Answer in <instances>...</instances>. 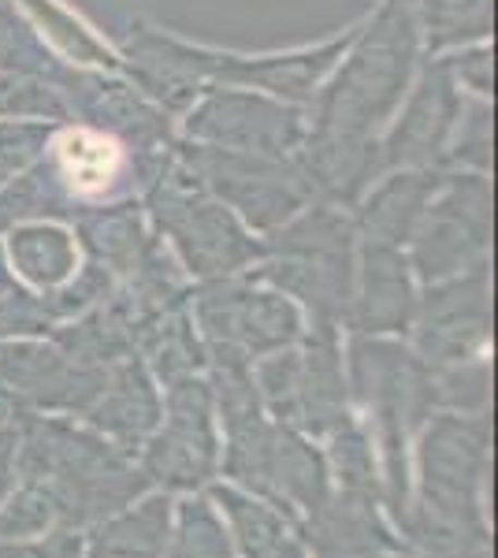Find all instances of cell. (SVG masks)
Segmentation results:
<instances>
[{"label":"cell","instance_id":"16","mask_svg":"<svg viewBox=\"0 0 498 558\" xmlns=\"http://www.w3.org/2000/svg\"><path fill=\"white\" fill-rule=\"evenodd\" d=\"M353 34L331 38L316 49H297V52H271V57H239V52H216V78L212 86H242L268 94L276 101L309 108L316 89L324 86V78L331 75L335 64L342 60V52L350 49Z\"/></svg>","mask_w":498,"mask_h":558},{"label":"cell","instance_id":"32","mask_svg":"<svg viewBox=\"0 0 498 558\" xmlns=\"http://www.w3.org/2000/svg\"><path fill=\"white\" fill-rule=\"evenodd\" d=\"M495 112L484 97L461 105V116L450 131L447 153H442V172H491V149H495Z\"/></svg>","mask_w":498,"mask_h":558},{"label":"cell","instance_id":"3","mask_svg":"<svg viewBox=\"0 0 498 558\" xmlns=\"http://www.w3.org/2000/svg\"><path fill=\"white\" fill-rule=\"evenodd\" d=\"M260 242V283L276 287L287 299H302L316 324L347 320L357 268V228L347 209L309 202Z\"/></svg>","mask_w":498,"mask_h":558},{"label":"cell","instance_id":"27","mask_svg":"<svg viewBox=\"0 0 498 558\" xmlns=\"http://www.w3.org/2000/svg\"><path fill=\"white\" fill-rule=\"evenodd\" d=\"M271 484H276V499L287 495V499H297L309 510H320L328 502L324 458L287 425L271 432Z\"/></svg>","mask_w":498,"mask_h":558},{"label":"cell","instance_id":"8","mask_svg":"<svg viewBox=\"0 0 498 558\" xmlns=\"http://www.w3.org/2000/svg\"><path fill=\"white\" fill-rule=\"evenodd\" d=\"M194 317L205 354L265 357L302 339L294 302L276 287H250L242 279H208L194 291Z\"/></svg>","mask_w":498,"mask_h":558},{"label":"cell","instance_id":"23","mask_svg":"<svg viewBox=\"0 0 498 558\" xmlns=\"http://www.w3.org/2000/svg\"><path fill=\"white\" fill-rule=\"evenodd\" d=\"M8 268L20 276L23 283L38 287V291H52L63 279L75 272V239L52 220H31L15 223L8 231Z\"/></svg>","mask_w":498,"mask_h":558},{"label":"cell","instance_id":"35","mask_svg":"<svg viewBox=\"0 0 498 558\" xmlns=\"http://www.w3.org/2000/svg\"><path fill=\"white\" fill-rule=\"evenodd\" d=\"M0 120L63 123V120H68V108H63L57 86L45 83V78L0 75Z\"/></svg>","mask_w":498,"mask_h":558},{"label":"cell","instance_id":"37","mask_svg":"<svg viewBox=\"0 0 498 558\" xmlns=\"http://www.w3.org/2000/svg\"><path fill=\"white\" fill-rule=\"evenodd\" d=\"M436 380V402H447L461 413H479L491 399V373L484 362H458V365H439V373L432 368Z\"/></svg>","mask_w":498,"mask_h":558},{"label":"cell","instance_id":"42","mask_svg":"<svg viewBox=\"0 0 498 558\" xmlns=\"http://www.w3.org/2000/svg\"><path fill=\"white\" fill-rule=\"evenodd\" d=\"M52 518H57V510H52L49 495H45L38 484H26V488L0 510V536H34V533H41Z\"/></svg>","mask_w":498,"mask_h":558},{"label":"cell","instance_id":"47","mask_svg":"<svg viewBox=\"0 0 498 558\" xmlns=\"http://www.w3.org/2000/svg\"><path fill=\"white\" fill-rule=\"evenodd\" d=\"M4 179H8V175H4V172H0V183H4Z\"/></svg>","mask_w":498,"mask_h":558},{"label":"cell","instance_id":"10","mask_svg":"<svg viewBox=\"0 0 498 558\" xmlns=\"http://www.w3.org/2000/svg\"><path fill=\"white\" fill-rule=\"evenodd\" d=\"M183 116L186 142L260 157H294L309 128V108L242 86H208Z\"/></svg>","mask_w":498,"mask_h":558},{"label":"cell","instance_id":"24","mask_svg":"<svg viewBox=\"0 0 498 558\" xmlns=\"http://www.w3.org/2000/svg\"><path fill=\"white\" fill-rule=\"evenodd\" d=\"M309 544H316V551L324 558H365L373 551H384L391 539L376 521L373 499L347 492V499H339L335 507L324 502L320 510H313Z\"/></svg>","mask_w":498,"mask_h":558},{"label":"cell","instance_id":"45","mask_svg":"<svg viewBox=\"0 0 498 558\" xmlns=\"http://www.w3.org/2000/svg\"><path fill=\"white\" fill-rule=\"evenodd\" d=\"M12 470H15V432L0 428V499L12 488Z\"/></svg>","mask_w":498,"mask_h":558},{"label":"cell","instance_id":"40","mask_svg":"<svg viewBox=\"0 0 498 558\" xmlns=\"http://www.w3.org/2000/svg\"><path fill=\"white\" fill-rule=\"evenodd\" d=\"M49 310H45L41 294H31L23 287H8L0 291V339L8 336H49L52 331Z\"/></svg>","mask_w":498,"mask_h":558},{"label":"cell","instance_id":"25","mask_svg":"<svg viewBox=\"0 0 498 558\" xmlns=\"http://www.w3.org/2000/svg\"><path fill=\"white\" fill-rule=\"evenodd\" d=\"M416 26L428 57L465 49L495 31V0H416Z\"/></svg>","mask_w":498,"mask_h":558},{"label":"cell","instance_id":"5","mask_svg":"<svg viewBox=\"0 0 498 558\" xmlns=\"http://www.w3.org/2000/svg\"><path fill=\"white\" fill-rule=\"evenodd\" d=\"M350 373L361 402L376 413L387 447V476H391V502L402 514L405 507V428L421 425L436 407V380L424 357L410 354L398 343L376 336H357L350 343Z\"/></svg>","mask_w":498,"mask_h":558},{"label":"cell","instance_id":"26","mask_svg":"<svg viewBox=\"0 0 498 558\" xmlns=\"http://www.w3.org/2000/svg\"><path fill=\"white\" fill-rule=\"evenodd\" d=\"M52 343L68 357H75L78 365H97V368H112L126 354H138L134 350L131 324L120 317V310L112 302L86 313L83 320L68 324V328H52Z\"/></svg>","mask_w":498,"mask_h":558},{"label":"cell","instance_id":"41","mask_svg":"<svg viewBox=\"0 0 498 558\" xmlns=\"http://www.w3.org/2000/svg\"><path fill=\"white\" fill-rule=\"evenodd\" d=\"M439 60L458 83V89H469V94L484 97V101L495 94V52L487 45H465V49H454L450 57Z\"/></svg>","mask_w":498,"mask_h":558},{"label":"cell","instance_id":"14","mask_svg":"<svg viewBox=\"0 0 498 558\" xmlns=\"http://www.w3.org/2000/svg\"><path fill=\"white\" fill-rule=\"evenodd\" d=\"M168 425L149 439L142 473L168 488H194L216 470L212 387L197 376L168 384Z\"/></svg>","mask_w":498,"mask_h":558},{"label":"cell","instance_id":"31","mask_svg":"<svg viewBox=\"0 0 498 558\" xmlns=\"http://www.w3.org/2000/svg\"><path fill=\"white\" fill-rule=\"evenodd\" d=\"M26 8H31V15L45 26V45H49L52 52H60L63 64H75V68H105V71H120V60L112 57V52L105 49L101 41L94 38V34L86 31L78 20H71L68 12H60L52 0H23Z\"/></svg>","mask_w":498,"mask_h":558},{"label":"cell","instance_id":"9","mask_svg":"<svg viewBox=\"0 0 498 558\" xmlns=\"http://www.w3.org/2000/svg\"><path fill=\"white\" fill-rule=\"evenodd\" d=\"M52 86L68 108V120L120 142L126 157L134 160V175L146 160L160 157L175 142L165 108H157L142 89H134L112 71L60 64Z\"/></svg>","mask_w":498,"mask_h":558},{"label":"cell","instance_id":"33","mask_svg":"<svg viewBox=\"0 0 498 558\" xmlns=\"http://www.w3.org/2000/svg\"><path fill=\"white\" fill-rule=\"evenodd\" d=\"M271 432L276 428L265 417H253L246 425L228 428V473L239 476L246 488L276 499V484H271Z\"/></svg>","mask_w":498,"mask_h":558},{"label":"cell","instance_id":"29","mask_svg":"<svg viewBox=\"0 0 498 558\" xmlns=\"http://www.w3.org/2000/svg\"><path fill=\"white\" fill-rule=\"evenodd\" d=\"M168 536V499H153L142 510L101 529L89 558H160Z\"/></svg>","mask_w":498,"mask_h":558},{"label":"cell","instance_id":"34","mask_svg":"<svg viewBox=\"0 0 498 558\" xmlns=\"http://www.w3.org/2000/svg\"><path fill=\"white\" fill-rule=\"evenodd\" d=\"M216 499L223 502V510L234 521V533H239V544L246 558H279L283 551V521L271 514L268 507H257V502L242 499L239 492L231 488H216Z\"/></svg>","mask_w":498,"mask_h":558},{"label":"cell","instance_id":"21","mask_svg":"<svg viewBox=\"0 0 498 558\" xmlns=\"http://www.w3.org/2000/svg\"><path fill=\"white\" fill-rule=\"evenodd\" d=\"M71 223H75L78 242H83L89 260L101 265L112 279H123L131 272L142 254L153 246V239H157V231L146 220V209L134 197L86 205Z\"/></svg>","mask_w":498,"mask_h":558},{"label":"cell","instance_id":"20","mask_svg":"<svg viewBox=\"0 0 498 558\" xmlns=\"http://www.w3.org/2000/svg\"><path fill=\"white\" fill-rule=\"evenodd\" d=\"M421 462L428 499H473L487 465V421L442 413L424 432Z\"/></svg>","mask_w":498,"mask_h":558},{"label":"cell","instance_id":"46","mask_svg":"<svg viewBox=\"0 0 498 558\" xmlns=\"http://www.w3.org/2000/svg\"><path fill=\"white\" fill-rule=\"evenodd\" d=\"M8 287H15V276H12V268H8L4 254H0V291H8Z\"/></svg>","mask_w":498,"mask_h":558},{"label":"cell","instance_id":"12","mask_svg":"<svg viewBox=\"0 0 498 558\" xmlns=\"http://www.w3.org/2000/svg\"><path fill=\"white\" fill-rule=\"evenodd\" d=\"M120 68L126 83L165 112H186L216 78V49L179 41L157 26L134 20L120 45Z\"/></svg>","mask_w":498,"mask_h":558},{"label":"cell","instance_id":"15","mask_svg":"<svg viewBox=\"0 0 498 558\" xmlns=\"http://www.w3.org/2000/svg\"><path fill=\"white\" fill-rule=\"evenodd\" d=\"M108 368L78 365L63 350L41 343H4L0 339V384L12 387L26 407L83 413L101 395Z\"/></svg>","mask_w":498,"mask_h":558},{"label":"cell","instance_id":"4","mask_svg":"<svg viewBox=\"0 0 498 558\" xmlns=\"http://www.w3.org/2000/svg\"><path fill=\"white\" fill-rule=\"evenodd\" d=\"M175 149L197 175V183L260 235L276 231L313 202L309 183L294 157H260V153L202 146L186 138L175 142Z\"/></svg>","mask_w":498,"mask_h":558},{"label":"cell","instance_id":"28","mask_svg":"<svg viewBox=\"0 0 498 558\" xmlns=\"http://www.w3.org/2000/svg\"><path fill=\"white\" fill-rule=\"evenodd\" d=\"M134 350H142V354L149 357L153 373L165 384L186 380V376H194L197 368L208 362L202 339L194 336V324H190L183 310H171L165 317L146 324V328L134 336Z\"/></svg>","mask_w":498,"mask_h":558},{"label":"cell","instance_id":"18","mask_svg":"<svg viewBox=\"0 0 498 558\" xmlns=\"http://www.w3.org/2000/svg\"><path fill=\"white\" fill-rule=\"evenodd\" d=\"M416 313L413 268L410 257L387 242H365L357 246V268H353V299H350V328L357 336H387L405 331Z\"/></svg>","mask_w":498,"mask_h":558},{"label":"cell","instance_id":"7","mask_svg":"<svg viewBox=\"0 0 498 558\" xmlns=\"http://www.w3.org/2000/svg\"><path fill=\"white\" fill-rule=\"evenodd\" d=\"M257 391L271 413L294 432H339L347 421V384H342L335 324H316L302 350L265 354L257 368Z\"/></svg>","mask_w":498,"mask_h":558},{"label":"cell","instance_id":"2","mask_svg":"<svg viewBox=\"0 0 498 558\" xmlns=\"http://www.w3.org/2000/svg\"><path fill=\"white\" fill-rule=\"evenodd\" d=\"M138 194L149 228L171 239L183 268L202 283L228 279L265 257V242L197 183L175 142L142 168Z\"/></svg>","mask_w":498,"mask_h":558},{"label":"cell","instance_id":"43","mask_svg":"<svg viewBox=\"0 0 498 558\" xmlns=\"http://www.w3.org/2000/svg\"><path fill=\"white\" fill-rule=\"evenodd\" d=\"M83 544L71 533L49 536L41 547H20V544H0V558H78Z\"/></svg>","mask_w":498,"mask_h":558},{"label":"cell","instance_id":"30","mask_svg":"<svg viewBox=\"0 0 498 558\" xmlns=\"http://www.w3.org/2000/svg\"><path fill=\"white\" fill-rule=\"evenodd\" d=\"M60 64L63 60L41 41V34L15 12V4L0 0V75H26V78H45V83H52Z\"/></svg>","mask_w":498,"mask_h":558},{"label":"cell","instance_id":"17","mask_svg":"<svg viewBox=\"0 0 498 558\" xmlns=\"http://www.w3.org/2000/svg\"><path fill=\"white\" fill-rule=\"evenodd\" d=\"M294 165L302 168L313 202L335 205V209L347 213H353L361 194L384 175L379 138H361V134H339L320 128H305L302 146L294 153Z\"/></svg>","mask_w":498,"mask_h":558},{"label":"cell","instance_id":"36","mask_svg":"<svg viewBox=\"0 0 498 558\" xmlns=\"http://www.w3.org/2000/svg\"><path fill=\"white\" fill-rule=\"evenodd\" d=\"M60 123L49 120H0V172L20 175L49 157Z\"/></svg>","mask_w":498,"mask_h":558},{"label":"cell","instance_id":"11","mask_svg":"<svg viewBox=\"0 0 498 558\" xmlns=\"http://www.w3.org/2000/svg\"><path fill=\"white\" fill-rule=\"evenodd\" d=\"M416 347L432 368L476 357L491 336V268L476 265L461 276L428 283L416 302Z\"/></svg>","mask_w":498,"mask_h":558},{"label":"cell","instance_id":"39","mask_svg":"<svg viewBox=\"0 0 498 558\" xmlns=\"http://www.w3.org/2000/svg\"><path fill=\"white\" fill-rule=\"evenodd\" d=\"M331 462H335V470H339L342 484H347L350 495H368V499H373V492H376L373 451H368L365 436H361L357 428L342 425L339 432H335Z\"/></svg>","mask_w":498,"mask_h":558},{"label":"cell","instance_id":"6","mask_svg":"<svg viewBox=\"0 0 498 558\" xmlns=\"http://www.w3.org/2000/svg\"><path fill=\"white\" fill-rule=\"evenodd\" d=\"M495 231V191L479 172H442L436 197L428 202L410 239V268L424 283L461 276L487 265Z\"/></svg>","mask_w":498,"mask_h":558},{"label":"cell","instance_id":"22","mask_svg":"<svg viewBox=\"0 0 498 558\" xmlns=\"http://www.w3.org/2000/svg\"><path fill=\"white\" fill-rule=\"evenodd\" d=\"M89 425L116 436L120 444H142L160 425V395L149 380V368L138 354H126L123 362L108 368L105 387L94 402L83 410Z\"/></svg>","mask_w":498,"mask_h":558},{"label":"cell","instance_id":"38","mask_svg":"<svg viewBox=\"0 0 498 558\" xmlns=\"http://www.w3.org/2000/svg\"><path fill=\"white\" fill-rule=\"evenodd\" d=\"M168 558H231V547L223 539L220 521L205 502H186L179 518V539Z\"/></svg>","mask_w":498,"mask_h":558},{"label":"cell","instance_id":"1","mask_svg":"<svg viewBox=\"0 0 498 558\" xmlns=\"http://www.w3.org/2000/svg\"><path fill=\"white\" fill-rule=\"evenodd\" d=\"M421 57L416 0H384L309 105V128L379 138L402 105Z\"/></svg>","mask_w":498,"mask_h":558},{"label":"cell","instance_id":"44","mask_svg":"<svg viewBox=\"0 0 498 558\" xmlns=\"http://www.w3.org/2000/svg\"><path fill=\"white\" fill-rule=\"evenodd\" d=\"M31 417V407L12 391V387L0 384V428H20Z\"/></svg>","mask_w":498,"mask_h":558},{"label":"cell","instance_id":"13","mask_svg":"<svg viewBox=\"0 0 498 558\" xmlns=\"http://www.w3.org/2000/svg\"><path fill=\"white\" fill-rule=\"evenodd\" d=\"M458 83L442 60H428L416 75V86L405 89L402 112L391 116V128L379 138V157H384V172L394 168H442V153H447L450 131H454L461 116Z\"/></svg>","mask_w":498,"mask_h":558},{"label":"cell","instance_id":"19","mask_svg":"<svg viewBox=\"0 0 498 558\" xmlns=\"http://www.w3.org/2000/svg\"><path fill=\"white\" fill-rule=\"evenodd\" d=\"M442 183V168H394L384 172L353 205V228L365 242L410 246L416 223Z\"/></svg>","mask_w":498,"mask_h":558}]
</instances>
